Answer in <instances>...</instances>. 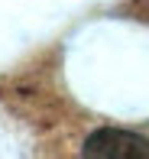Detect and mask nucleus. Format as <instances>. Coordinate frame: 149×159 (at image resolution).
I'll use <instances>...</instances> for the list:
<instances>
[{
    "label": "nucleus",
    "instance_id": "nucleus-1",
    "mask_svg": "<svg viewBox=\"0 0 149 159\" xmlns=\"http://www.w3.org/2000/svg\"><path fill=\"white\" fill-rule=\"evenodd\" d=\"M84 156L94 159H149V140L130 130L104 127L84 140Z\"/></svg>",
    "mask_w": 149,
    "mask_h": 159
}]
</instances>
